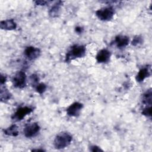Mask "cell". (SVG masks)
I'll use <instances>...</instances> for the list:
<instances>
[{
  "label": "cell",
  "instance_id": "6da1fadb",
  "mask_svg": "<svg viewBox=\"0 0 152 152\" xmlns=\"http://www.w3.org/2000/svg\"><path fill=\"white\" fill-rule=\"evenodd\" d=\"M86 46L82 45H74L72 46L65 56V61L68 62L71 60L81 58L86 55Z\"/></svg>",
  "mask_w": 152,
  "mask_h": 152
},
{
  "label": "cell",
  "instance_id": "7a4b0ae2",
  "mask_svg": "<svg viewBox=\"0 0 152 152\" xmlns=\"http://www.w3.org/2000/svg\"><path fill=\"white\" fill-rule=\"evenodd\" d=\"M72 140V135L67 132H61L58 134L54 140L53 144L55 148L60 150L68 147Z\"/></svg>",
  "mask_w": 152,
  "mask_h": 152
},
{
  "label": "cell",
  "instance_id": "3957f363",
  "mask_svg": "<svg viewBox=\"0 0 152 152\" xmlns=\"http://www.w3.org/2000/svg\"><path fill=\"white\" fill-rule=\"evenodd\" d=\"M115 14V10L111 7H106L100 8L96 11V17L102 21H109L112 20Z\"/></svg>",
  "mask_w": 152,
  "mask_h": 152
},
{
  "label": "cell",
  "instance_id": "277c9868",
  "mask_svg": "<svg viewBox=\"0 0 152 152\" xmlns=\"http://www.w3.org/2000/svg\"><path fill=\"white\" fill-rule=\"evenodd\" d=\"M12 85L17 88H23L26 86L27 77L26 73L23 71H18L12 78Z\"/></svg>",
  "mask_w": 152,
  "mask_h": 152
},
{
  "label": "cell",
  "instance_id": "5b68a950",
  "mask_svg": "<svg viewBox=\"0 0 152 152\" xmlns=\"http://www.w3.org/2000/svg\"><path fill=\"white\" fill-rule=\"evenodd\" d=\"M33 111V109L30 106H23L18 108L12 116V119L16 121L23 119L26 116L29 115Z\"/></svg>",
  "mask_w": 152,
  "mask_h": 152
},
{
  "label": "cell",
  "instance_id": "8992f818",
  "mask_svg": "<svg viewBox=\"0 0 152 152\" xmlns=\"http://www.w3.org/2000/svg\"><path fill=\"white\" fill-rule=\"evenodd\" d=\"M40 129L39 125L36 122L31 123L26 126L23 129V134L27 138H32L36 136Z\"/></svg>",
  "mask_w": 152,
  "mask_h": 152
},
{
  "label": "cell",
  "instance_id": "52a82bcc",
  "mask_svg": "<svg viewBox=\"0 0 152 152\" xmlns=\"http://www.w3.org/2000/svg\"><path fill=\"white\" fill-rule=\"evenodd\" d=\"M40 49L34 46H28L24 50V56L29 61H33L37 59L40 56Z\"/></svg>",
  "mask_w": 152,
  "mask_h": 152
},
{
  "label": "cell",
  "instance_id": "ba28073f",
  "mask_svg": "<svg viewBox=\"0 0 152 152\" xmlns=\"http://www.w3.org/2000/svg\"><path fill=\"white\" fill-rule=\"evenodd\" d=\"M83 104L80 102H74L72 103L67 109L66 113L68 116L72 117H77L80 115Z\"/></svg>",
  "mask_w": 152,
  "mask_h": 152
},
{
  "label": "cell",
  "instance_id": "9c48e42d",
  "mask_svg": "<svg viewBox=\"0 0 152 152\" xmlns=\"http://www.w3.org/2000/svg\"><path fill=\"white\" fill-rule=\"evenodd\" d=\"M110 56L111 52L109 50L102 49L97 52L96 56V59L99 63H106L110 61Z\"/></svg>",
  "mask_w": 152,
  "mask_h": 152
},
{
  "label": "cell",
  "instance_id": "30bf717a",
  "mask_svg": "<svg viewBox=\"0 0 152 152\" xmlns=\"http://www.w3.org/2000/svg\"><path fill=\"white\" fill-rule=\"evenodd\" d=\"M114 42L118 48H124L128 45L129 38L125 35H118L115 37Z\"/></svg>",
  "mask_w": 152,
  "mask_h": 152
},
{
  "label": "cell",
  "instance_id": "8fae6325",
  "mask_svg": "<svg viewBox=\"0 0 152 152\" xmlns=\"http://www.w3.org/2000/svg\"><path fill=\"white\" fill-rule=\"evenodd\" d=\"M151 75V71L149 68L147 66L143 67L140 69L137 73L135 79L137 82L141 83L145 79L149 77Z\"/></svg>",
  "mask_w": 152,
  "mask_h": 152
},
{
  "label": "cell",
  "instance_id": "7c38bea8",
  "mask_svg": "<svg viewBox=\"0 0 152 152\" xmlns=\"http://www.w3.org/2000/svg\"><path fill=\"white\" fill-rule=\"evenodd\" d=\"M62 5V2L61 1L56 2L49 9V15L52 18L58 17L61 13V6Z\"/></svg>",
  "mask_w": 152,
  "mask_h": 152
},
{
  "label": "cell",
  "instance_id": "4fadbf2b",
  "mask_svg": "<svg viewBox=\"0 0 152 152\" xmlns=\"http://www.w3.org/2000/svg\"><path fill=\"white\" fill-rule=\"evenodd\" d=\"M0 27L2 30H12L17 28V24L13 19L2 20L0 22Z\"/></svg>",
  "mask_w": 152,
  "mask_h": 152
},
{
  "label": "cell",
  "instance_id": "5bb4252c",
  "mask_svg": "<svg viewBox=\"0 0 152 152\" xmlns=\"http://www.w3.org/2000/svg\"><path fill=\"white\" fill-rule=\"evenodd\" d=\"M4 133L5 135L11 137H17L19 134L18 127L15 124H13L7 128L4 129Z\"/></svg>",
  "mask_w": 152,
  "mask_h": 152
},
{
  "label": "cell",
  "instance_id": "9a60e30c",
  "mask_svg": "<svg viewBox=\"0 0 152 152\" xmlns=\"http://www.w3.org/2000/svg\"><path fill=\"white\" fill-rule=\"evenodd\" d=\"M151 100H152V92H151V90L149 89L143 94L142 102L144 104L147 106L148 105L151 106Z\"/></svg>",
  "mask_w": 152,
  "mask_h": 152
},
{
  "label": "cell",
  "instance_id": "2e32d148",
  "mask_svg": "<svg viewBox=\"0 0 152 152\" xmlns=\"http://www.w3.org/2000/svg\"><path fill=\"white\" fill-rule=\"evenodd\" d=\"M11 97V94L5 87H1V93H0V99L1 102H6L10 100Z\"/></svg>",
  "mask_w": 152,
  "mask_h": 152
},
{
  "label": "cell",
  "instance_id": "e0dca14e",
  "mask_svg": "<svg viewBox=\"0 0 152 152\" xmlns=\"http://www.w3.org/2000/svg\"><path fill=\"white\" fill-rule=\"evenodd\" d=\"M46 85L43 83H39L37 86H35L36 91L40 94H43L46 90Z\"/></svg>",
  "mask_w": 152,
  "mask_h": 152
},
{
  "label": "cell",
  "instance_id": "ac0fdd59",
  "mask_svg": "<svg viewBox=\"0 0 152 152\" xmlns=\"http://www.w3.org/2000/svg\"><path fill=\"white\" fill-rule=\"evenodd\" d=\"M30 80L31 85L35 87L39 83V77L37 74H33L30 76Z\"/></svg>",
  "mask_w": 152,
  "mask_h": 152
},
{
  "label": "cell",
  "instance_id": "d6986e66",
  "mask_svg": "<svg viewBox=\"0 0 152 152\" xmlns=\"http://www.w3.org/2000/svg\"><path fill=\"white\" fill-rule=\"evenodd\" d=\"M142 42H143V39L142 37H141L140 36H136L132 39L131 42V45L134 46H137L142 44Z\"/></svg>",
  "mask_w": 152,
  "mask_h": 152
},
{
  "label": "cell",
  "instance_id": "ffe728a7",
  "mask_svg": "<svg viewBox=\"0 0 152 152\" xmlns=\"http://www.w3.org/2000/svg\"><path fill=\"white\" fill-rule=\"evenodd\" d=\"M142 114L146 117L151 118V106H147L146 107H145L142 111Z\"/></svg>",
  "mask_w": 152,
  "mask_h": 152
},
{
  "label": "cell",
  "instance_id": "44dd1931",
  "mask_svg": "<svg viewBox=\"0 0 152 152\" xmlns=\"http://www.w3.org/2000/svg\"><path fill=\"white\" fill-rule=\"evenodd\" d=\"M90 150L91 151L93 152H100V151H103V150L99 147L96 145H91L90 147Z\"/></svg>",
  "mask_w": 152,
  "mask_h": 152
},
{
  "label": "cell",
  "instance_id": "7402d4cb",
  "mask_svg": "<svg viewBox=\"0 0 152 152\" xmlns=\"http://www.w3.org/2000/svg\"><path fill=\"white\" fill-rule=\"evenodd\" d=\"M35 4L37 5H45L47 3H48V1H36Z\"/></svg>",
  "mask_w": 152,
  "mask_h": 152
},
{
  "label": "cell",
  "instance_id": "603a6c76",
  "mask_svg": "<svg viewBox=\"0 0 152 152\" xmlns=\"http://www.w3.org/2000/svg\"><path fill=\"white\" fill-rule=\"evenodd\" d=\"M6 80H7V77L1 74V77H0V83H1V85L4 84L6 82Z\"/></svg>",
  "mask_w": 152,
  "mask_h": 152
},
{
  "label": "cell",
  "instance_id": "cb8c5ba5",
  "mask_svg": "<svg viewBox=\"0 0 152 152\" xmlns=\"http://www.w3.org/2000/svg\"><path fill=\"white\" fill-rule=\"evenodd\" d=\"M75 31H76L77 33H82L83 32L84 29H83V27H80V26H77V27H75Z\"/></svg>",
  "mask_w": 152,
  "mask_h": 152
},
{
  "label": "cell",
  "instance_id": "d4e9b609",
  "mask_svg": "<svg viewBox=\"0 0 152 152\" xmlns=\"http://www.w3.org/2000/svg\"><path fill=\"white\" fill-rule=\"evenodd\" d=\"M33 151H44L45 150L43 149H33L32 150Z\"/></svg>",
  "mask_w": 152,
  "mask_h": 152
}]
</instances>
